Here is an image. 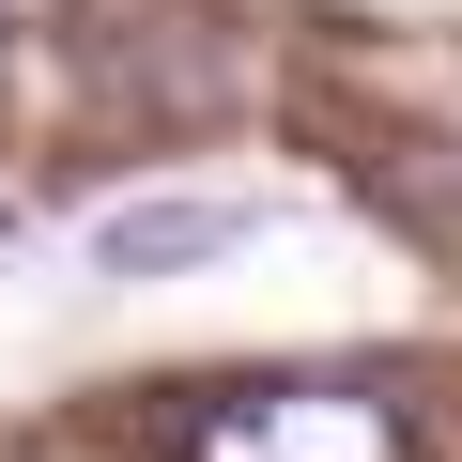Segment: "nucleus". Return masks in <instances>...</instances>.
I'll use <instances>...</instances> for the list:
<instances>
[{
	"instance_id": "3",
	"label": "nucleus",
	"mask_w": 462,
	"mask_h": 462,
	"mask_svg": "<svg viewBox=\"0 0 462 462\" xmlns=\"http://www.w3.org/2000/svg\"><path fill=\"white\" fill-rule=\"evenodd\" d=\"M0 62H16V16H0Z\"/></svg>"
},
{
	"instance_id": "1",
	"label": "nucleus",
	"mask_w": 462,
	"mask_h": 462,
	"mask_svg": "<svg viewBox=\"0 0 462 462\" xmlns=\"http://www.w3.org/2000/svg\"><path fill=\"white\" fill-rule=\"evenodd\" d=\"M185 462H416V447H401V401L370 385H231L185 431Z\"/></svg>"
},
{
	"instance_id": "2",
	"label": "nucleus",
	"mask_w": 462,
	"mask_h": 462,
	"mask_svg": "<svg viewBox=\"0 0 462 462\" xmlns=\"http://www.w3.org/2000/svg\"><path fill=\"white\" fill-rule=\"evenodd\" d=\"M247 200H124V216H93V278H185V263H231L247 247Z\"/></svg>"
}]
</instances>
